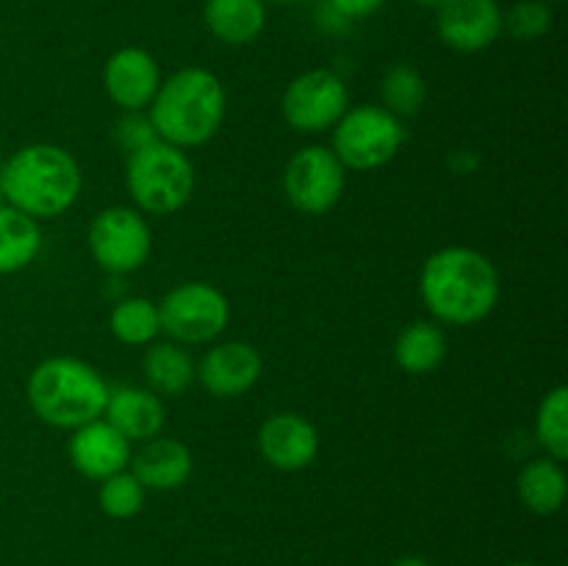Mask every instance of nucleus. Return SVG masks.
<instances>
[{"label": "nucleus", "instance_id": "13", "mask_svg": "<svg viewBox=\"0 0 568 566\" xmlns=\"http://www.w3.org/2000/svg\"><path fill=\"white\" fill-rule=\"evenodd\" d=\"M258 449L275 469L297 472L320 455V433L303 414H272L258 431Z\"/></svg>", "mask_w": 568, "mask_h": 566}, {"label": "nucleus", "instance_id": "8", "mask_svg": "<svg viewBox=\"0 0 568 566\" xmlns=\"http://www.w3.org/2000/svg\"><path fill=\"white\" fill-rule=\"evenodd\" d=\"M89 250L105 272L125 275V272H136L148 264L150 250H153V233L139 211L111 205V209L100 211L89 225Z\"/></svg>", "mask_w": 568, "mask_h": 566}, {"label": "nucleus", "instance_id": "20", "mask_svg": "<svg viewBox=\"0 0 568 566\" xmlns=\"http://www.w3.org/2000/svg\"><path fill=\"white\" fill-rule=\"evenodd\" d=\"M394 358L408 375L436 372L447 358V336L436 322H410L399 331Z\"/></svg>", "mask_w": 568, "mask_h": 566}, {"label": "nucleus", "instance_id": "3", "mask_svg": "<svg viewBox=\"0 0 568 566\" xmlns=\"http://www.w3.org/2000/svg\"><path fill=\"white\" fill-rule=\"evenodd\" d=\"M225 89L214 72L186 67L161 81L150 109V122L161 142L175 148H200L220 131L225 120Z\"/></svg>", "mask_w": 568, "mask_h": 566}, {"label": "nucleus", "instance_id": "19", "mask_svg": "<svg viewBox=\"0 0 568 566\" xmlns=\"http://www.w3.org/2000/svg\"><path fill=\"white\" fill-rule=\"evenodd\" d=\"M566 472L560 461L555 458H536L519 472L516 492H519L521 505L538 516H549L560 511L566 503Z\"/></svg>", "mask_w": 568, "mask_h": 566}, {"label": "nucleus", "instance_id": "17", "mask_svg": "<svg viewBox=\"0 0 568 566\" xmlns=\"http://www.w3.org/2000/svg\"><path fill=\"white\" fill-rule=\"evenodd\" d=\"M136 481L153 492H175L189 481L194 469L192 449L178 438H150L136 455H131Z\"/></svg>", "mask_w": 568, "mask_h": 566}, {"label": "nucleus", "instance_id": "15", "mask_svg": "<svg viewBox=\"0 0 568 566\" xmlns=\"http://www.w3.org/2000/svg\"><path fill=\"white\" fill-rule=\"evenodd\" d=\"M67 455L83 477L105 481L131 464V442L105 420H94L72 431Z\"/></svg>", "mask_w": 568, "mask_h": 566}, {"label": "nucleus", "instance_id": "7", "mask_svg": "<svg viewBox=\"0 0 568 566\" xmlns=\"http://www.w3.org/2000/svg\"><path fill=\"white\" fill-rule=\"evenodd\" d=\"M161 331L178 344L214 342L231 322L225 294L211 283L189 281L170 289L159 303Z\"/></svg>", "mask_w": 568, "mask_h": 566}, {"label": "nucleus", "instance_id": "22", "mask_svg": "<svg viewBox=\"0 0 568 566\" xmlns=\"http://www.w3.org/2000/svg\"><path fill=\"white\" fill-rule=\"evenodd\" d=\"M42 247V231L33 216L0 205V275H11L31 264Z\"/></svg>", "mask_w": 568, "mask_h": 566}, {"label": "nucleus", "instance_id": "30", "mask_svg": "<svg viewBox=\"0 0 568 566\" xmlns=\"http://www.w3.org/2000/svg\"><path fill=\"white\" fill-rule=\"evenodd\" d=\"M394 566H430V564H427L425 558H416V555H405V558H399Z\"/></svg>", "mask_w": 568, "mask_h": 566}, {"label": "nucleus", "instance_id": "26", "mask_svg": "<svg viewBox=\"0 0 568 566\" xmlns=\"http://www.w3.org/2000/svg\"><path fill=\"white\" fill-rule=\"evenodd\" d=\"M144 494L148 488L136 481L133 472H116V475L100 481V508L109 514L111 519H131L144 508Z\"/></svg>", "mask_w": 568, "mask_h": 566}, {"label": "nucleus", "instance_id": "14", "mask_svg": "<svg viewBox=\"0 0 568 566\" xmlns=\"http://www.w3.org/2000/svg\"><path fill=\"white\" fill-rule=\"evenodd\" d=\"M103 87L122 111H144L161 87L159 61L142 48H122L105 61Z\"/></svg>", "mask_w": 568, "mask_h": 566}, {"label": "nucleus", "instance_id": "5", "mask_svg": "<svg viewBox=\"0 0 568 566\" xmlns=\"http://www.w3.org/2000/svg\"><path fill=\"white\" fill-rule=\"evenodd\" d=\"M125 183L139 211L153 216L175 214L194 194L192 159L159 139L128 155Z\"/></svg>", "mask_w": 568, "mask_h": 566}, {"label": "nucleus", "instance_id": "21", "mask_svg": "<svg viewBox=\"0 0 568 566\" xmlns=\"http://www.w3.org/2000/svg\"><path fill=\"white\" fill-rule=\"evenodd\" d=\"M144 377L150 383V392L164 394V397H178L192 386L197 377V366H194L192 355L181 347L178 342H161L144 353L142 361Z\"/></svg>", "mask_w": 568, "mask_h": 566}, {"label": "nucleus", "instance_id": "9", "mask_svg": "<svg viewBox=\"0 0 568 566\" xmlns=\"http://www.w3.org/2000/svg\"><path fill=\"white\" fill-rule=\"evenodd\" d=\"M347 170L331 148L311 144L288 159L283 189L288 203L303 214H325L342 200Z\"/></svg>", "mask_w": 568, "mask_h": 566}, {"label": "nucleus", "instance_id": "32", "mask_svg": "<svg viewBox=\"0 0 568 566\" xmlns=\"http://www.w3.org/2000/svg\"><path fill=\"white\" fill-rule=\"evenodd\" d=\"M275 3H297V0H275Z\"/></svg>", "mask_w": 568, "mask_h": 566}, {"label": "nucleus", "instance_id": "27", "mask_svg": "<svg viewBox=\"0 0 568 566\" xmlns=\"http://www.w3.org/2000/svg\"><path fill=\"white\" fill-rule=\"evenodd\" d=\"M552 28V11L544 0H519L510 6L508 14H503V31H508L514 39L532 42L544 37Z\"/></svg>", "mask_w": 568, "mask_h": 566}, {"label": "nucleus", "instance_id": "18", "mask_svg": "<svg viewBox=\"0 0 568 566\" xmlns=\"http://www.w3.org/2000/svg\"><path fill=\"white\" fill-rule=\"evenodd\" d=\"M205 26L220 42L250 44L264 31V0H205Z\"/></svg>", "mask_w": 568, "mask_h": 566}, {"label": "nucleus", "instance_id": "36", "mask_svg": "<svg viewBox=\"0 0 568 566\" xmlns=\"http://www.w3.org/2000/svg\"><path fill=\"white\" fill-rule=\"evenodd\" d=\"M544 3H549V0H544Z\"/></svg>", "mask_w": 568, "mask_h": 566}, {"label": "nucleus", "instance_id": "34", "mask_svg": "<svg viewBox=\"0 0 568 566\" xmlns=\"http://www.w3.org/2000/svg\"><path fill=\"white\" fill-rule=\"evenodd\" d=\"M0 164H3V150H0Z\"/></svg>", "mask_w": 568, "mask_h": 566}, {"label": "nucleus", "instance_id": "10", "mask_svg": "<svg viewBox=\"0 0 568 566\" xmlns=\"http://www.w3.org/2000/svg\"><path fill=\"white\" fill-rule=\"evenodd\" d=\"M349 105L347 87L331 70H308L283 92V120L300 133H322L336 125Z\"/></svg>", "mask_w": 568, "mask_h": 566}, {"label": "nucleus", "instance_id": "24", "mask_svg": "<svg viewBox=\"0 0 568 566\" xmlns=\"http://www.w3.org/2000/svg\"><path fill=\"white\" fill-rule=\"evenodd\" d=\"M536 436L538 444L549 453V458H568V388H549L541 400L536 414Z\"/></svg>", "mask_w": 568, "mask_h": 566}, {"label": "nucleus", "instance_id": "33", "mask_svg": "<svg viewBox=\"0 0 568 566\" xmlns=\"http://www.w3.org/2000/svg\"><path fill=\"white\" fill-rule=\"evenodd\" d=\"M508 566H536V564H508Z\"/></svg>", "mask_w": 568, "mask_h": 566}, {"label": "nucleus", "instance_id": "28", "mask_svg": "<svg viewBox=\"0 0 568 566\" xmlns=\"http://www.w3.org/2000/svg\"><path fill=\"white\" fill-rule=\"evenodd\" d=\"M114 137L116 144H120L128 155L148 148V144L159 142V133H155L153 122H150V117H144L142 111H125V117L116 122Z\"/></svg>", "mask_w": 568, "mask_h": 566}, {"label": "nucleus", "instance_id": "1", "mask_svg": "<svg viewBox=\"0 0 568 566\" xmlns=\"http://www.w3.org/2000/svg\"><path fill=\"white\" fill-rule=\"evenodd\" d=\"M419 292L438 322L475 325L499 303V272L480 250L444 247L422 266Z\"/></svg>", "mask_w": 568, "mask_h": 566}, {"label": "nucleus", "instance_id": "4", "mask_svg": "<svg viewBox=\"0 0 568 566\" xmlns=\"http://www.w3.org/2000/svg\"><path fill=\"white\" fill-rule=\"evenodd\" d=\"M109 383L92 364L72 355L42 361L28 377V405L42 422L64 431L87 425L103 416Z\"/></svg>", "mask_w": 568, "mask_h": 566}, {"label": "nucleus", "instance_id": "6", "mask_svg": "<svg viewBox=\"0 0 568 566\" xmlns=\"http://www.w3.org/2000/svg\"><path fill=\"white\" fill-rule=\"evenodd\" d=\"M405 144V125L383 105H355L333 125V153L344 170L372 172L386 166Z\"/></svg>", "mask_w": 568, "mask_h": 566}, {"label": "nucleus", "instance_id": "16", "mask_svg": "<svg viewBox=\"0 0 568 566\" xmlns=\"http://www.w3.org/2000/svg\"><path fill=\"white\" fill-rule=\"evenodd\" d=\"M105 422L122 433L128 442H148L164 427V403L155 392L142 386L111 388L105 400Z\"/></svg>", "mask_w": 568, "mask_h": 566}, {"label": "nucleus", "instance_id": "2", "mask_svg": "<svg viewBox=\"0 0 568 566\" xmlns=\"http://www.w3.org/2000/svg\"><path fill=\"white\" fill-rule=\"evenodd\" d=\"M81 186V166L59 144H26L0 164L3 203L37 222L70 211Z\"/></svg>", "mask_w": 568, "mask_h": 566}, {"label": "nucleus", "instance_id": "31", "mask_svg": "<svg viewBox=\"0 0 568 566\" xmlns=\"http://www.w3.org/2000/svg\"><path fill=\"white\" fill-rule=\"evenodd\" d=\"M414 3H419V6H427V9H442V6L447 3V0H414Z\"/></svg>", "mask_w": 568, "mask_h": 566}, {"label": "nucleus", "instance_id": "35", "mask_svg": "<svg viewBox=\"0 0 568 566\" xmlns=\"http://www.w3.org/2000/svg\"><path fill=\"white\" fill-rule=\"evenodd\" d=\"M0 205H3V192H0Z\"/></svg>", "mask_w": 568, "mask_h": 566}, {"label": "nucleus", "instance_id": "25", "mask_svg": "<svg viewBox=\"0 0 568 566\" xmlns=\"http://www.w3.org/2000/svg\"><path fill=\"white\" fill-rule=\"evenodd\" d=\"M383 109L392 111L394 117H414L419 114L427 100V83L414 67L397 64L383 75L381 83Z\"/></svg>", "mask_w": 568, "mask_h": 566}, {"label": "nucleus", "instance_id": "29", "mask_svg": "<svg viewBox=\"0 0 568 566\" xmlns=\"http://www.w3.org/2000/svg\"><path fill=\"white\" fill-rule=\"evenodd\" d=\"M327 6H333L347 20H361V17L375 14L383 6V0H327Z\"/></svg>", "mask_w": 568, "mask_h": 566}, {"label": "nucleus", "instance_id": "12", "mask_svg": "<svg viewBox=\"0 0 568 566\" xmlns=\"http://www.w3.org/2000/svg\"><path fill=\"white\" fill-rule=\"evenodd\" d=\"M264 361L247 342H222L203 355L197 377L209 394L220 400H233L247 394L258 383Z\"/></svg>", "mask_w": 568, "mask_h": 566}, {"label": "nucleus", "instance_id": "23", "mask_svg": "<svg viewBox=\"0 0 568 566\" xmlns=\"http://www.w3.org/2000/svg\"><path fill=\"white\" fill-rule=\"evenodd\" d=\"M109 325L122 344L142 347L161 333L159 305L148 297H125L114 305Z\"/></svg>", "mask_w": 568, "mask_h": 566}, {"label": "nucleus", "instance_id": "11", "mask_svg": "<svg viewBox=\"0 0 568 566\" xmlns=\"http://www.w3.org/2000/svg\"><path fill=\"white\" fill-rule=\"evenodd\" d=\"M503 33V9L497 0H447L438 9V37L458 53L491 48Z\"/></svg>", "mask_w": 568, "mask_h": 566}]
</instances>
